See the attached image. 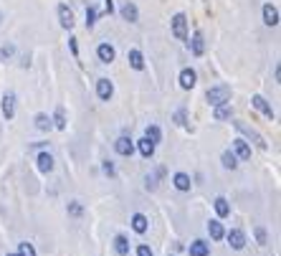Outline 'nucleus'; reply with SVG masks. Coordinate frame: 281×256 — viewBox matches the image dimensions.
<instances>
[{"instance_id": "dca6fc26", "label": "nucleus", "mask_w": 281, "mask_h": 256, "mask_svg": "<svg viewBox=\"0 0 281 256\" xmlns=\"http://www.w3.org/2000/svg\"><path fill=\"white\" fill-rule=\"evenodd\" d=\"M251 104H254V107H256L258 112H263V114L269 117V119H274V117H276V114H274V109L269 107V102H266V99H263L261 94H256L254 99H251Z\"/></svg>"}, {"instance_id": "393cba45", "label": "nucleus", "mask_w": 281, "mask_h": 256, "mask_svg": "<svg viewBox=\"0 0 281 256\" xmlns=\"http://www.w3.org/2000/svg\"><path fill=\"white\" fill-rule=\"evenodd\" d=\"M220 162H223V168H228V170H235V168H238V157H235L231 150H226V153L220 155Z\"/></svg>"}, {"instance_id": "ddd939ff", "label": "nucleus", "mask_w": 281, "mask_h": 256, "mask_svg": "<svg viewBox=\"0 0 281 256\" xmlns=\"http://www.w3.org/2000/svg\"><path fill=\"white\" fill-rule=\"evenodd\" d=\"M122 18L129 21V23H137V21H140V10H137V5L127 0V3L122 5Z\"/></svg>"}, {"instance_id": "f3484780", "label": "nucleus", "mask_w": 281, "mask_h": 256, "mask_svg": "<svg viewBox=\"0 0 281 256\" xmlns=\"http://www.w3.org/2000/svg\"><path fill=\"white\" fill-rule=\"evenodd\" d=\"M155 142H150V140H147V137H142V140H137V150H140V155L142 157H147V160H150L152 155H155Z\"/></svg>"}, {"instance_id": "5701e85b", "label": "nucleus", "mask_w": 281, "mask_h": 256, "mask_svg": "<svg viewBox=\"0 0 281 256\" xmlns=\"http://www.w3.org/2000/svg\"><path fill=\"white\" fill-rule=\"evenodd\" d=\"M127 58H129V66H132V69H137V71H142V69H144V56H142L137 49H135V51H129V56H127Z\"/></svg>"}, {"instance_id": "4c0bfd02", "label": "nucleus", "mask_w": 281, "mask_h": 256, "mask_svg": "<svg viewBox=\"0 0 281 256\" xmlns=\"http://www.w3.org/2000/svg\"><path fill=\"white\" fill-rule=\"evenodd\" d=\"M175 122L180 125V127H185V112H183V109H180V112L175 114Z\"/></svg>"}, {"instance_id": "2eb2a0df", "label": "nucleus", "mask_w": 281, "mask_h": 256, "mask_svg": "<svg viewBox=\"0 0 281 256\" xmlns=\"http://www.w3.org/2000/svg\"><path fill=\"white\" fill-rule=\"evenodd\" d=\"M195 81H198V74H195L193 69H183V71H180V86H183V89H193Z\"/></svg>"}, {"instance_id": "58836bf2", "label": "nucleus", "mask_w": 281, "mask_h": 256, "mask_svg": "<svg viewBox=\"0 0 281 256\" xmlns=\"http://www.w3.org/2000/svg\"><path fill=\"white\" fill-rule=\"evenodd\" d=\"M104 13H109V16L114 13V3H112V0H104Z\"/></svg>"}, {"instance_id": "7ed1b4c3", "label": "nucleus", "mask_w": 281, "mask_h": 256, "mask_svg": "<svg viewBox=\"0 0 281 256\" xmlns=\"http://www.w3.org/2000/svg\"><path fill=\"white\" fill-rule=\"evenodd\" d=\"M172 36L177 41H185L187 38V18L183 16V13H177V16L172 18Z\"/></svg>"}, {"instance_id": "c756f323", "label": "nucleus", "mask_w": 281, "mask_h": 256, "mask_svg": "<svg viewBox=\"0 0 281 256\" xmlns=\"http://www.w3.org/2000/svg\"><path fill=\"white\" fill-rule=\"evenodd\" d=\"M51 122H56V127L58 129H66V117H64V107H58L56 109V114H53V119Z\"/></svg>"}, {"instance_id": "473e14b6", "label": "nucleus", "mask_w": 281, "mask_h": 256, "mask_svg": "<svg viewBox=\"0 0 281 256\" xmlns=\"http://www.w3.org/2000/svg\"><path fill=\"white\" fill-rule=\"evenodd\" d=\"M69 213H71V216H81V213H84V205H81L79 201H71V203H69Z\"/></svg>"}, {"instance_id": "39448f33", "label": "nucleus", "mask_w": 281, "mask_h": 256, "mask_svg": "<svg viewBox=\"0 0 281 256\" xmlns=\"http://www.w3.org/2000/svg\"><path fill=\"white\" fill-rule=\"evenodd\" d=\"M226 238H228V244H231L233 251H241V249L246 246V233H243L241 229H233L231 233H226Z\"/></svg>"}, {"instance_id": "20e7f679", "label": "nucleus", "mask_w": 281, "mask_h": 256, "mask_svg": "<svg viewBox=\"0 0 281 256\" xmlns=\"http://www.w3.org/2000/svg\"><path fill=\"white\" fill-rule=\"evenodd\" d=\"M96 94H99L101 102H109V99L114 97V84H112L109 79H99V81H96Z\"/></svg>"}, {"instance_id": "c9c22d12", "label": "nucleus", "mask_w": 281, "mask_h": 256, "mask_svg": "<svg viewBox=\"0 0 281 256\" xmlns=\"http://www.w3.org/2000/svg\"><path fill=\"white\" fill-rule=\"evenodd\" d=\"M137 256H152V249L147 246V244H140L137 246Z\"/></svg>"}, {"instance_id": "b1692460", "label": "nucleus", "mask_w": 281, "mask_h": 256, "mask_svg": "<svg viewBox=\"0 0 281 256\" xmlns=\"http://www.w3.org/2000/svg\"><path fill=\"white\" fill-rule=\"evenodd\" d=\"M114 251L119 254V256H127V254H129V241H127V236H114Z\"/></svg>"}, {"instance_id": "423d86ee", "label": "nucleus", "mask_w": 281, "mask_h": 256, "mask_svg": "<svg viewBox=\"0 0 281 256\" xmlns=\"http://www.w3.org/2000/svg\"><path fill=\"white\" fill-rule=\"evenodd\" d=\"M96 56H99V61H101V64H112L114 58H117V51H114L112 43H99Z\"/></svg>"}, {"instance_id": "0eeeda50", "label": "nucleus", "mask_w": 281, "mask_h": 256, "mask_svg": "<svg viewBox=\"0 0 281 256\" xmlns=\"http://www.w3.org/2000/svg\"><path fill=\"white\" fill-rule=\"evenodd\" d=\"M114 150L119 155H124V157H132V155H135V142H132L129 137H119L114 142Z\"/></svg>"}, {"instance_id": "f704fd0d", "label": "nucleus", "mask_w": 281, "mask_h": 256, "mask_svg": "<svg viewBox=\"0 0 281 256\" xmlns=\"http://www.w3.org/2000/svg\"><path fill=\"white\" fill-rule=\"evenodd\" d=\"M101 170H104L109 178H114V175H117V170H114V162H109V160H107L104 165H101Z\"/></svg>"}, {"instance_id": "e433bc0d", "label": "nucleus", "mask_w": 281, "mask_h": 256, "mask_svg": "<svg viewBox=\"0 0 281 256\" xmlns=\"http://www.w3.org/2000/svg\"><path fill=\"white\" fill-rule=\"evenodd\" d=\"M69 49H71V53H73V58H76V56H79V46H76V38H73V36L69 38Z\"/></svg>"}, {"instance_id": "bb28decb", "label": "nucleus", "mask_w": 281, "mask_h": 256, "mask_svg": "<svg viewBox=\"0 0 281 256\" xmlns=\"http://www.w3.org/2000/svg\"><path fill=\"white\" fill-rule=\"evenodd\" d=\"M144 137H147V140H150V142H155V145H157V142L162 140V132H160V127H155V125H150V127H147V129H144Z\"/></svg>"}, {"instance_id": "cd10ccee", "label": "nucleus", "mask_w": 281, "mask_h": 256, "mask_svg": "<svg viewBox=\"0 0 281 256\" xmlns=\"http://www.w3.org/2000/svg\"><path fill=\"white\" fill-rule=\"evenodd\" d=\"M36 129H41V132L51 129V117L48 114H36Z\"/></svg>"}, {"instance_id": "a878e982", "label": "nucleus", "mask_w": 281, "mask_h": 256, "mask_svg": "<svg viewBox=\"0 0 281 256\" xmlns=\"http://www.w3.org/2000/svg\"><path fill=\"white\" fill-rule=\"evenodd\" d=\"M147 226H150V223H147V218H144L142 213H135V216H132V229H135L137 233H144Z\"/></svg>"}, {"instance_id": "2f4dec72", "label": "nucleus", "mask_w": 281, "mask_h": 256, "mask_svg": "<svg viewBox=\"0 0 281 256\" xmlns=\"http://www.w3.org/2000/svg\"><path fill=\"white\" fill-rule=\"evenodd\" d=\"M13 53H16V46H10V43H8V46L0 49V61L8 64V58H13Z\"/></svg>"}, {"instance_id": "9d476101", "label": "nucleus", "mask_w": 281, "mask_h": 256, "mask_svg": "<svg viewBox=\"0 0 281 256\" xmlns=\"http://www.w3.org/2000/svg\"><path fill=\"white\" fill-rule=\"evenodd\" d=\"M233 155L238 160H248L251 157V145L246 140H233Z\"/></svg>"}, {"instance_id": "412c9836", "label": "nucleus", "mask_w": 281, "mask_h": 256, "mask_svg": "<svg viewBox=\"0 0 281 256\" xmlns=\"http://www.w3.org/2000/svg\"><path fill=\"white\" fill-rule=\"evenodd\" d=\"M208 233L213 241H220V238H226V229H223V223L220 221H211L208 223Z\"/></svg>"}, {"instance_id": "72a5a7b5", "label": "nucleus", "mask_w": 281, "mask_h": 256, "mask_svg": "<svg viewBox=\"0 0 281 256\" xmlns=\"http://www.w3.org/2000/svg\"><path fill=\"white\" fill-rule=\"evenodd\" d=\"M256 238H258V244H261V246H266V244H269V236H266V231L261 229V226L256 229Z\"/></svg>"}, {"instance_id": "1a4fd4ad", "label": "nucleus", "mask_w": 281, "mask_h": 256, "mask_svg": "<svg viewBox=\"0 0 281 256\" xmlns=\"http://www.w3.org/2000/svg\"><path fill=\"white\" fill-rule=\"evenodd\" d=\"M187 251H190V256H208L211 254V244H208V241H203V238H195Z\"/></svg>"}, {"instance_id": "4be33fe9", "label": "nucleus", "mask_w": 281, "mask_h": 256, "mask_svg": "<svg viewBox=\"0 0 281 256\" xmlns=\"http://www.w3.org/2000/svg\"><path fill=\"white\" fill-rule=\"evenodd\" d=\"M36 162H38V170H41V173H51V170H53V157H51L48 153H41Z\"/></svg>"}, {"instance_id": "ea45409f", "label": "nucleus", "mask_w": 281, "mask_h": 256, "mask_svg": "<svg viewBox=\"0 0 281 256\" xmlns=\"http://www.w3.org/2000/svg\"><path fill=\"white\" fill-rule=\"evenodd\" d=\"M8 256H18V254H8Z\"/></svg>"}, {"instance_id": "f8f14e48", "label": "nucleus", "mask_w": 281, "mask_h": 256, "mask_svg": "<svg viewBox=\"0 0 281 256\" xmlns=\"http://www.w3.org/2000/svg\"><path fill=\"white\" fill-rule=\"evenodd\" d=\"M58 21H61V26L66 28V31L73 28V13H71L69 5H58Z\"/></svg>"}, {"instance_id": "4468645a", "label": "nucleus", "mask_w": 281, "mask_h": 256, "mask_svg": "<svg viewBox=\"0 0 281 256\" xmlns=\"http://www.w3.org/2000/svg\"><path fill=\"white\" fill-rule=\"evenodd\" d=\"M213 117L218 119V122H223V119H231V117H233V107H231V102L215 104V112H213Z\"/></svg>"}, {"instance_id": "c85d7f7f", "label": "nucleus", "mask_w": 281, "mask_h": 256, "mask_svg": "<svg viewBox=\"0 0 281 256\" xmlns=\"http://www.w3.org/2000/svg\"><path fill=\"white\" fill-rule=\"evenodd\" d=\"M96 18H99V10L94 5H89L86 8V28H94L96 26Z\"/></svg>"}, {"instance_id": "6ab92c4d", "label": "nucleus", "mask_w": 281, "mask_h": 256, "mask_svg": "<svg viewBox=\"0 0 281 256\" xmlns=\"http://www.w3.org/2000/svg\"><path fill=\"white\" fill-rule=\"evenodd\" d=\"M172 185H175L177 190H183V193L190 190V175H187V173H175V175H172Z\"/></svg>"}, {"instance_id": "a211bd4d", "label": "nucleus", "mask_w": 281, "mask_h": 256, "mask_svg": "<svg viewBox=\"0 0 281 256\" xmlns=\"http://www.w3.org/2000/svg\"><path fill=\"white\" fill-rule=\"evenodd\" d=\"M190 51H193V56H203V53H205L203 33H193V38H190Z\"/></svg>"}, {"instance_id": "9b49d317", "label": "nucleus", "mask_w": 281, "mask_h": 256, "mask_svg": "<svg viewBox=\"0 0 281 256\" xmlns=\"http://www.w3.org/2000/svg\"><path fill=\"white\" fill-rule=\"evenodd\" d=\"M263 23L266 26H279V10H276V5H271V3H266L263 5Z\"/></svg>"}, {"instance_id": "aec40b11", "label": "nucleus", "mask_w": 281, "mask_h": 256, "mask_svg": "<svg viewBox=\"0 0 281 256\" xmlns=\"http://www.w3.org/2000/svg\"><path fill=\"white\" fill-rule=\"evenodd\" d=\"M213 205H215V213H218V218H226V216H231V205H228V201L223 198V195H218V198L213 201Z\"/></svg>"}, {"instance_id": "6e6552de", "label": "nucleus", "mask_w": 281, "mask_h": 256, "mask_svg": "<svg viewBox=\"0 0 281 256\" xmlns=\"http://www.w3.org/2000/svg\"><path fill=\"white\" fill-rule=\"evenodd\" d=\"M0 107H3V117L10 122V119L16 117V94H5V97H3V104H0Z\"/></svg>"}, {"instance_id": "f03ea898", "label": "nucleus", "mask_w": 281, "mask_h": 256, "mask_svg": "<svg viewBox=\"0 0 281 256\" xmlns=\"http://www.w3.org/2000/svg\"><path fill=\"white\" fill-rule=\"evenodd\" d=\"M233 125H235V129H238L241 134H246L248 140H254V142H256L261 150H269V142H266V140L261 137V134H258L256 129H251V127H248V125H243V122H233Z\"/></svg>"}, {"instance_id": "7c9ffc66", "label": "nucleus", "mask_w": 281, "mask_h": 256, "mask_svg": "<svg viewBox=\"0 0 281 256\" xmlns=\"http://www.w3.org/2000/svg\"><path fill=\"white\" fill-rule=\"evenodd\" d=\"M18 256H36L33 244H28V241H23V244L18 246Z\"/></svg>"}, {"instance_id": "f257e3e1", "label": "nucleus", "mask_w": 281, "mask_h": 256, "mask_svg": "<svg viewBox=\"0 0 281 256\" xmlns=\"http://www.w3.org/2000/svg\"><path fill=\"white\" fill-rule=\"evenodd\" d=\"M205 99H208V104H223L231 99V86L228 84H220V86H211L208 92H205Z\"/></svg>"}]
</instances>
